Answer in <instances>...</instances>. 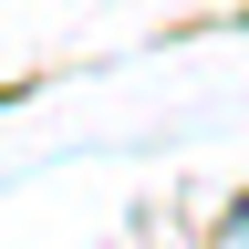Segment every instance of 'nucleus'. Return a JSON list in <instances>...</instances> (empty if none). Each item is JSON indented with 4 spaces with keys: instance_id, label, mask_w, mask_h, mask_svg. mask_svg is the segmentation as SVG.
I'll return each mask as SVG.
<instances>
[{
    "instance_id": "nucleus-1",
    "label": "nucleus",
    "mask_w": 249,
    "mask_h": 249,
    "mask_svg": "<svg viewBox=\"0 0 249 249\" xmlns=\"http://www.w3.org/2000/svg\"><path fill=\"white\" fill-rule=\"evenodd\" d=\"M229 229H239V239H249V197H239V218H229Z\"/></svg>"
}]
</instances>
